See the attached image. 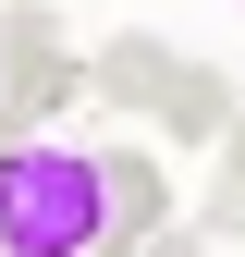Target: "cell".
Listing matches in <instances>:
<instances>
[{
    "label": "cell",
    "mask_w": 245,
    "mask_h": 257,
    "mask_svg": "<svg viewBox=\"0 0 245 257\" xmlns=\"http://www.w3.org/2000/svg\"><path fill=\"white\" fill-rule=\"evenodd\" d=\"M122 233L110 147L74 135H0V257H98Z\"/></svg>",
    "instance_id": "obj_1"
},
{
    "label": "cell",
    "mask_w": 245,
    "mask_h": 257,
    "mask_svg": "<svg viewBox=\"0 0 245 257\" xmlns=\"http://www.w3.org/2000/svg\"><path fill=\"white\" fill-rule=\"evenodd\" d=\"M110 196H122V233H110V245L160 233V159H147V147H110Z\"/></svg>",
    "instance_id": "obj_4"
},
{
    "label": "cell",
    "mask_w": 245,
    "mask_h": 257,
    "mask_svg": "<svg viewBox=\"0 0 245 257\" xmlns=\"http://www.w3.org/2000/svg\"><path fill=\"white\" fill-rule=\"evenodd\" d=\"M184 74H196V61H172L147 25H122V37L86 49V86H98V98H122V110H172V98H184Z\"/></svg>",
    "instance_id": "obj_3"
},
{
    "label": "cell",
    "mask_w": 245,
    "mask_h": 257,
    "mask_svg": "<svg viewBox=\"0 0 245 257\" xmlns=\"http://www.w3.org/2000/svg\"><path fill=\"white\" fill-rule=\"evenodd\" d=\"M208 220L245 233V122H233V147H221V196H208Z\"/></svg>",
    "instance_id": "obj_5"
},
{
    "label": "cell",
    "mask_w": 245,
    "mask_h": 257,
    "mask_svg": "<svg viewBox=\"0 0 245 257\" xmlns=\"http://www.w3.org/2000/svg\"><path fill=\"white\" fill-rule=\"evenodd\" d=\"M86 86V49H61L49 0H0V122H37Z\"/></svg>",
    "instance_id": "obj_2"
}]
</instances>
